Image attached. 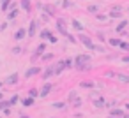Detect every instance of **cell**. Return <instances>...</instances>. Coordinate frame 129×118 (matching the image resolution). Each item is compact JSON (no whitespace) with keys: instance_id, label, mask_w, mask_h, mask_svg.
<instances>
[{"instance_id":"1","label":"cell","mask_w":129,"mask_h":118,"mask_svg":"<svg viewBox=\"0 0 129 118\" xmlns=\"http://www.w3.org/2000/svg\"><path fill=\"white\" fill-rule=\"evenodd\" d=\"M90 62H92V56L90 55H87V53H80V55H76L74 56V60H73V69H76L78 72H87V71H90Z\"/></svg>"},{"instance_id":"2","label":"cell","mask_w":129,"mask_h":118,"mask_svg":"<svg viewBox=\"0 0 129 118\" xmlns=\"http://www.w3.org/2000/svg\"><path fill=\"white\" fill-rule=\"evenodd\" d=\"M78 41L87 48V49H90V51H95V44L92 42V39L88 37V35H85V34H80L78 35Z\"/></svg>"},{"instance_id":"3","label":"cell","mask_w":129,"mask_h":118,"mask_svg":"<svg viewBox=\"0 0 129 118\" xmlns=\"http://www.w3.org/2000/svg\"><path fill=\"white\" fill-rule=\"evenodd\" d=\"M18 79H20L18 72H13V74H9V76L4 79V85H7V86H14V85H18Z\"/></svg>"},{"instance_id":"4","label":"cell","mask_w":129,"mask_h":118,"mask_svg":"<svg viewBox=\"0 0 129 118\" xmlns=\"http://www.w3.org/2000/svg\"><path fill=\"white\" fill-rule=\"evenodd\" d=\"M44 49H46V44H44V42H41V44L37 46L36 53H34V55L30 56V62H36V60H37L39 56H43V55H44Z\"/></svg>"},{"instance_id":"5","label":"cell","mask_w":129,"mask_h":118,"mask_svg":"<svg viewBox=\"0 0 129 118\" xmlns=\"http://www.w3.org/2000/svg\"><path fill=\"white\" fill-rule=\"evenodd\" d=\"M51 90H53V85L46 81V83L43 85V88L39 90V97H48V95L51 93Z\"/></svg>"},{"instance_id":"6","label":"cell","mask_w":129,"mask_h":118,"mask_svg":"<svg viewBox=\"0 0 129 118\" xmlns=\"http://www.w3.org/2000/svg\"><path fill=\"white\" fill-rule=\"evenodd\" d=\"M57 30H58L64 37H67V35H69V32H67V28H66V21H64V20H60V18L57 20Z\"/></svg>"},{"instance_id":"7","label":"cell","mask_w":129,"mask_h":118,"mask_svg":"<svg viewBox=\"0 0 129 118\" xmlns=\"http://www.w3.org/2000/svg\"><path fill=\"white\" fill-rule=\"evenodd\" d=\"M36 34H37V21L32 20L28 28H27V37H36Z\"/></svg>"},{"instance_id":"8","label":"cell","mask_w":129,"mask_h":118,"mask_svg":"<svg viewBox=\"0 0 129 118\" xmlns=\"http://www.w3.org/2000/svg\"><path fill=\"white\" fill-rule=\"evenodd\" d=\"M25 37H27V28H23V27H20V28L14 32V35H13L14 41H23Z\"/></svg>"},{"instance_id":"9","label":"cell","mask_w":129,"mask_h":118,"mask_svg":"<svg viewBox=\"0 0 129 118\" xmlns=\"http://www.w3.org/2000/svg\"><path fill=\"white\" fill-rule=\"evenodd\" d=\"M36 74H41V67H37V65L28 67V69L25 71V78H27V79H28V78H32V76H36Z\"/></svg>"},{"instance_id":"10","label":"cell","mask_w":129,"mask_h":118,"mask_svg":"<svg viewBox=\"0 0 129 118\" xmlns=\"http://www.w3.org/2000/svg\"><path fill=\"white\" fill-rule=\"evenodd\" d=\"M51 76H55V69H53V65H48V67L43 71V79L46 81V79H50Z\"/></svg>"},{"instance_id":"11","label":"cell","mask_w":129,"mask_h":118,"mask_svg":"<svg viewBox=\"0 0 129 118\" xmlns=\"http://www.w3.org/2000/svg\"><path fill=\"white\" fill-rule=\"evenodd\" d=\"M71 25H73V28H74L76 32L83 34V30H85V25H83L81 21H78V20H73V21H71Z\"/></svg>"},{"instance_id":"12","label":"cell","mask_w":129,"mask_h":118,"mask_svg":"<svg viewBox=\"0 0 129 118\" xmlns=\"http://www.w3.org/2000/svg\"><path fill=\"white\" fill-rule=\"evenodd\" d=\"M16 16H18V9H16V6L13 4V6H11V9H9V13H7V21H13Z\"/></svg>"},{"instance_id":"13","label":"cell","mask_w":129,"mask_h":118,"mask_svg":"<svg viewBox=\"0 0 129 118\" xmlns=\"http://www.w3.org/2000/svg\"><path fill=\"white\" fill-rule=\"evenodd\" d=\"M127 27H129V21H127V20H120V23L117 25V28H115V30H117V34H122Z\"/></svg>"},{"instance_id":"14","label":"cell","mask_w":129,"mask_h":118,"mask_svg":"<svg viewBox=\"0 0 129 118\" xmlns=\"http://www.w3.org/2000/svg\"><path fill=\"white\" fill-rule=\"evenodd\" d=\"M53 69H55V76H58V74H62L64 72V60H60V62H57V64H53Z\"/></svg>"},{"instance_id":"15","label":"cell","mask_w":129,"mask_h":118,"mask_svg":"<svg viewBox=\"0 0 129 118\" xmlns=\"http://www.w3.org/2000/svg\"><path fill=\"white\" fill-rule=\"evenodd\" d=\"M39 35H41V39H43V41H50V39L53 37V32H51L50 28H44V30L39 34Z\"/></svg>"},{"instance_id":"16","label":"cell","mask_w":129,"mask_h":118,"mask_svg":"<svg viewBox=\"0 0 129 118\" xmlns=\"http://www.w3.org/2000/svg\"><path fill=\"white\" fill-rule=\"evenodd\" d=\"M94 106H95L97 109H103V107L106 106V100H104V97L101 95V97H97V99H94Z\"/></svg>"},{"instance_id":"17","label":"cell","mask_w":129,"mask_h":118,"mask_svg":"<svg viewBox=\"0 0 129 118\" xmlns=\"http://www.w3.org/2000/svg\"><path fill=\"white\" fill-rule=\"evenodd\" d=\"M110 116H118V118H124V116H125V113H124V109H120V107H113V109L110 111Z\"/></svg>"},{"instance_id":"18","label":"cell","mask_w":129,"mask_h":118,"mask_svg":"<svg viewBox=\"0 0 129 118\" xmlns=\"http://www.w3.org/2000/svg\"><path fill=\"white\" fill-rule=\"evenodd\" d=\"M11 6H13V0H4V2H2V7H0V11H2V13H9Z\"/></svg>"},{"instance_id":"19","label":"cell","mask_w":129,"mask_h":118,"mask_svg":"<svg viewBox=\"0 0 129 118\" xmlns=\"http://www.w3.org/2000/svg\"><path fill=\"white\" fill-rule=\"evenodd\" d=\"M21 9L25 13H30L32 11V4H30V0H21Z\"/></svg>"},{"instance_id":"20","label":"cell","mask_w":129,"mask_h":118,"mask_svg":"<svg viewBox=\"0 0 129 118\" xmlns=\"http://www.w3.org/2000/svg\"><path fill=\"white\" fill-rule=\"evenodd\" d=\"M120 42H122V41H120L118 37H110V39H108V44H110V46H113V48H118V46H120Z\"/></svg>"},{"instance_id":"21","label":"cell","mask_w":129,"mask_h":118,"mask_svg":"<svg viewBox=\"0 0 129 118\" xmlns=\"http://www.w3.org/2000/svg\"><path fill=\"white\" fill-rule=\"evenodd\" d=\"M34 100L36 99H32V97H25V99H21V104L25 107H30V106H34Z\"/></svg>"},{"instance_id":"22","label":"cell","mask_w":129,"mask_h":118,"mask_svg":"<svg viewBox=\"0 0 129 118\" xmlns=\"http://www.w3.org/2000/svg\"><path fill=\"white\" fill-rule=\"evenodd\" d=\"M39 7H43L48 13V16H55V7L53 6H39Z\"/></svg>"},{"instance_id":"23","label":"cell","mask_w":129,"mask_h":118,"mask_svg":"<svg viewBox=\"0 0 129 118\" xmlns=\"http://www.w3.org/2000/svg\"><path fill=\"white\" fill-rule=\"evenodd\" d=\"M115 78H117L118 81H122V83H129V76H127V74H120V72H118V74H115Z\"/></svg>"},{"instance_id":"24","label":"cell","mask_w":129,"mask_h":118,"mask_svg":"<svg viewBox=\"0 0 129 118\" xmlns=\"http://www.w3.org/2000/svg\"><path fill=\"white\" fill-rule=\"evenodd\" d=\"M80 86H81V88H88V90H90V88H94V81H81V83H80Z\"/></svg>"},{"instance_id":"25","label":"cell","mask_w":129,"mask_h":118,"mask_svg":"<svg viewBox=\"0 0 129 118\" xmlns=\"http://www.w3.org/2000/svg\"><path fill=\"white\" fill-rule=\"evenodd\" d=\"M28 97L37 99V97H39V90H37V88H30V90H28Z\"/></svg>"},{"instance_id":"26","label":"cell","mask_w":129,"mask_h":118,"mask_svg":"<svg viewBox=\"0 0 129 118\" xmlns=\"http://www.w3.org/2000/svg\"><path fill=\"white\" fill-rule=\"evenodd\" d=\"M11 107V104H9V100H0V111H4V109H9Z\"/></svg>"},{"instance_id":"27","label":"cell","mask_w":129,"mask_h":118,"mask_svg":"<svg viewBox=\"0 0 129 118\" xmlns=\"http://www.w3.org/2000/svg\"><path fill=\"white\" fill-rule=\"evenodd\" d=\"M87 11H88L90 14H97V13H99V7H97V6H88Z\"/></svg>"},{"instance_id":"28","label":"cell","mask_w":129,"mask_h":118,"mask_svg":"<svg viewBox=\"0 0 129 118\" xmlns=\"http://www.w3.org/2000/svg\"><path fill=\"white\" fill-rule=\"evenodd\" d=\"M73 65H74V64H73V58H66V60H64V67H66V69H73Z\"/></svg>"},{"instance_id":"29","label":"cell","mask_w":129,"mask_h":118,"mask_svg":"<svg viewBox=\"0 0 129 118\" xmlns=\"http://www.w3.org/2000/svg\"><path fill=\"white\" fill-rule=\"evenodd\" d=\"M18 100H20V95H18V93H14V95L9 99V104H11V106H14V104H18Z\"/></svg>"},{"instance_id":"30","label":"cell","mask_w":129,"mask_h":118,"mask_svg":"<svg viewBox=\"0 0 129 118\" xmlns=\"http://www.w3.org/2000/svg\"><path fill=\"white\" fill-rule=\"evenodd\" d=\"M53 107H55V109H64V107H66V102H62V100L58 102V100H57V102H53Z\"/></svg>"},{"instance_id":"31","label":"cell","mask_w":129,"mask_h":118,"mask_svg":"<svg viewBox=\"0 0 129 118\" xmlns=\"http://www.w3.org/2000/svg\"><path fill=\"white\" fill-rule=\"evenodd\" d=\"M74 4L71 2V0H64V2H62V9H69V7H73Z\"/></svg>"},{"instance_id":"32","label":"cell","mask_w":129,"mask_h":118,"mask_svg":"<svg viewBox=\"0 0 129 118\" xmlns=\"http://www.w3.org/2000/svg\"><path fill=\"white\" fill-rule=\"evenodd\" d=\"M41 58H43L44 62H50V60H53V53H44Z\"/></svg>"},{"instance_id":"33","label":"cell","mask_w":129,"mask_h":118,"mask_svg":"<svg viewBox=\"0 0 129 118\" xmlns=\"http://www.w3.org/2000/svg\"><path fill=\"white\" fill-rule=\"evenodd\" d=\"M71 104H73V107H80V106H81V99H80V97H76Z\"/></svg>"},{"instance_id":"34","label":"cell","mask_w":129,"mask_h":118,"mask_svg":"<svg viewBox=\"0 0 129 118\" xmlns=\"http://www.w3.org/2000/svg\"><path fill=\"white\" fill-rule=\"evenodd\" d=\"M95 18H97L99 21H106V20H108V16H106V14H101V13H97V14H95Z\"/></svg>"},{"instance_id":"35","label":"cell","mask_w":129,"mask_h":118,"mask_svg":"<svg viewBox=\"0 0 129 118\" xmlns=\"http://www.w3.org/2000/svg\"><path fill=\"white\" fill-rule=\"evenodd\" d=\"M11 51H13V55H20V53H21V48H20V46H14Z\"/></svg>"},{"instance_id":"36","label":"cell","mask_w":129,"mask_h":118,"mask_svg":"<svg viewBox=\"0 0 129 118\" xmlns=\"http://www.w3.org/2000/svg\"><path fill=\"white\" fill-rule=\"evenodd\" d=\"M76 97H78V95H76V92H71V93H69V102H73Z\"/></svg>"},{"instance_id":"37","label":"cell","mask_w":129,"mask_h":118,"mask_svg":"<svg viewBox=\"0 0 129 118\" xmlns=\"http://www.w3.org/2000/svg\"><path fill=\"white\" fill-rule=\"evenodd\" d=\"M7 27H9V21H4L2 25H0V30H6Z\"/></svg>"},{"instance_id":"38","label":"cell","mask_w":129,"mask_h":118,"mask_svg":"<svg viewBox=\"0 0 129 118\" xmlns=\"http://www.w3.org/2000/svg\"><path fill=\"white\" fill-rule=\"evenodd\" d=\"M41 18H43V21H46V23H48V20H50V16H48L46 13H43V14H41Z\"/></svg>"},{"instance_id":"39","label":"cell","mask_w":129,"mask_h":118,"mask_svg":"<svg viewBox=\"0 0 129 118\" xmlns=\"http://www.w3.org/2000/svg\"><path fill=\"white\" fill-rule=\"evenodd\" d=\"M48 42H51V44H57V42H58V37H55V35H53V37H51Z\"/></svg>"},{"instance_id":"40","label":"cell","mask_w":129,"mask_h":118,"mask_svg":"<svg viewBox=\"0 0 129 118\" xmlns=\"http://www.w3.org/2000/svg\"><path fill=\"white\" fill-rule=\"evenodd\" d=\"M97 37H99V41H101V42H104V41H106V37H104L103 34H97Z\"/></svg>"},{"instance_id":"41","label":"cell","mask_w":129,"mask_h":118,"mask_svg":"<svg viewBox=\"0 0 129 118\" xmlns=\"http://www.w3.org/2000/svg\"><path fill=\"white\" fill-rule=\"evenodd\" d=\"M95 51H99V53H103V51H104V48H103V46H97V44H95Z\"/></svg>"},{"instance_id":"42","label":"cell","mask_w":129,"mask_h":118,"mask_svg":"<svg viewBox=\"0 0 129 118\" xmlns=\"http://www.w3.org/2000/svg\"><path fill=\"white\" fill-rule=\"evenodd\" d=\"M122 62H124V64H129V55H125V56H122Z\"/></svg>"},{"instance_id":"43","label":"cell","mask_w":129,"mask_h":118,"mask_svg":"<svg viewBox=\"0 0 129 118\" xmlns=\"http://www.w3.org/2000/svg\"><path fill=\"white\" fill-rule=\"evenodd\" d=\"M106 76H108V78H115V72H111V71H108V72H106Z\"/></svg>"},{"instance_id":"44","label":"cell","mask_w":129,"mask_h":118,"mask_svg":"<svg viewBox=\"0 0 129 118\" xmlns=\"http://www.w3.org/2000/svg\"><path fill=\"white\" fill-rule=\"evenodd\" d=\"M20 118H32V116H27V114H20Z\"/></svg>"},{"instance_id":"45","label":"cell","mask_w":129,"mask_h":118,"mask_svg":"<svg viewBox=\"0 0 129 118\" xmlns=\"http://www.w3.org/2000/svg\"><path fill=\"white\" fill-rule=\"evenodd\" d=\"M0 100H4V93L2 92H0Z\"/></svg>"},{"instance_id":"46","label":"cell","mask_w":129,"mask_h":118,"mask_svg":"<svg viewBox=\"0 0 129 118\" xmlns=\"http://www.w3.org/2000/svg\"><path fill=\"white\" fill-rule=\"evenodd\" d=\"M124 107H125V109H127V111H129V104H125V106H124Z\"/></svg>"},{"instance_id":"47","label":"cell","mask_w":129,"mask_h":118,"mask_svg":"<svg viewBox=\"0 0 129 118\" xmlns=\"http://www.w3.org/2000/svg\"><path fill=\"white\" fill-rule=\"evenodd\" d=\"M125 51H129V42H127V49H125Z\"/></svg>"},{"instance_id":"48","label":"cell","mask_w":129,"mask_h":118,"mask_svg":"<svg viewBox=\"0 0 129 118\" xmlns=\"http://www.w3.org/2000/svg\"><path fill=\"white\" fill-rule=\"evenodd\" d=\"M124 118H129V114H125V116H124Z\"/></svg>"},{"instance_id":"49","label":"cell","mask_w":129,"mask_h":118,"mask_svg":"<svg viewBox=\"0 0 129 118\" xmlns=\"http://www.w3.org/2000/svg\"><path fill=\"white\" fill-rule=\"evenodd\" d=\"M110 118H118V116H110Z\"/></svg>"},{"instance_id":"50","label":"cell","mask_w":129,"mask_h":118,"mask_svg":"<svg viewBox=\"0 0 129 118\" xmlns=\"http://www.w3.org/2000/svg\"><path fill=\"white\" fill-rule=\"evenodd\" d=\"M127 11H129V7H127Z\"/></svg>"},{"instance_id":"51","label":"cell","mask_w":129,"mask_h":118,"mask_svg":"<svg viewBox=\"0 0 129 118\" xmlns=\"http://www.w3.org/2000/svg\"><path fill=\"white\" fill-rule=\"evenodd\" d=\"M0 118H2V116H0Z\"/></svg>"}]
</instances>
